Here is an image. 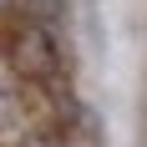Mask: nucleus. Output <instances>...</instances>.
I'll use <instances>...</instances> for the list:
<instances>
[{
	"instance_id": "nucleus-1",
	"label": "nucleus",
	"mask_w": 147,
	"mask_h": 147,
	"mask_svg": "<svg viewBox=\"0 0 147 147\" xmlns=\"http://www.w3.org/2000/svg\"><path fill=\"white\" fill-rule=\"evenodd\" d=\"M10 46L26 51V71H30V76H56V71H61V51H56V41H51V30H46L41 20H36L30 30H20Z\"/></svg>"
},
{
	"instance_id": "nucleus-2",
	"label": "nucleus",
	"mask_w": 147,
	"mask_h": 147,
	"mask_svg": "<svg viewBox=\"0 0 147 147\" xmlns=\"http://www.w3.org/2000/svg\"><path fill=\"white\" fill-rule=\"evenodd\" d=\"M26 10L41 20V26H56L61 15H66V0H26Z\"/></svg>"
}]
</instances>
